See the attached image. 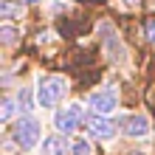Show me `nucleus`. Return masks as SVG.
<instances>
[{"instance_id":"f257e3e1","label":"nucleus","mask_w":155,"mask_h":155,"mask_svg":"<svg viewBox=\"0 0 155 155\" xmlns=\"http://www.w3.org/2000/svg\"><path fill=\"white\" fill-rule=\"evenodd\" d=\"M65 87L68 82L62 76H40L37 79V104L45 107V110H51V107H57L62 102V96H65Z\"/></svg>"},{"instance_id":"f03ea898","label":"nucleus","mask_w":155,"mask_h":155,"mask_svg":"<svg viewBox=\"0 0 155 155\" xmlns=\"http://www.w3.org/2000/svg\"><path fill=\"white\" fill-rule=\"evenodd\" d=\"M40 135H42V127H40L37 118L28 116V113H23L20 121H17L14 130H12V138H14V144H17L20 150H34L37 144H42Z\"/></svg>"},{"instance_id":"7ed1b4c3","label":"nucleus","mask_w":155,"mask_h":155,"mask_svg":"<svg viewBox=\"0 0 155 155\" xmlns=\"http://www.w3.org/2000/svg\"><path fill=\"white\" fill-rule=\"evenodd\" d=\"M82 121V104H68L62 107V110L54 113V127H57V133H74Z\"/></svg>"},{"instance_id":"20e7f679","label":"nucleus","mask_w":155,"mask_h":155,"mask_svg":"<svg viewBox=\"0 0 155 155\" xmlns=\"http://www.w3.org/2000/svg\"><path fill=\"white\" fill-rule=\"evenodd\" d=\"M116 104H118V93L113 87H107V90H96V93H90L87 96V107L93 113L99 116H107V113H113L116 110Z\"/></svg>"},{"instance_id":"39448f33","label":"nucleus","mask_w":155,"mask_h":155,"mask_svg":"<svg viewBox=\"0 0 155 155\" xmlns=\"http://www.w3.org/2000/svg\"><path fill=\"white\" fill-rule=\"evenodd\" d=\"M87 130H90V135L104 138V141H110V138H116V135H118L116 121H113V118H107V116H99V113L87 116Z\"/></svg>"},{"instance_id":"423d86ee","label":"nucleus","mask_w":155,"mask_h":155,"mask_svg":"<svg viewBox=\"0 0 155 155\" xmlns=\"http://www.w3.org/2000/svg\"><path fill=\"white\" fill-rule=\"evenodd\" d=\"M152 133V121L144 113L138 116H130L124 121V135H130V138H147V135Z\"/></svg>"},{"instance_id":"0eeeda50","label":"nucleus","mask_w":155,"mask_h":155,"mask_svg":"<svg viewBox=\"0 0 155 155\" xmlns=\"http://www.w3.org/2000/svg\"><path fill=\"white\" fill-rule=\"evenodd\" d=\"M68 138L62 133H54V135H48L42 144H40V152L42 155H68Z\"/></svg>"},{"instance_id":"6e6552de","label":"nucleus","mask_w":155,"mask_h":155,"mask_svg":"<svg viewBox=\"0 0 155 155\" xmlns=\"http://www.w3.org/2000/svg\"><path fill=\"white\" fill-rule=\"evenodd\" d=\"M17 104H20V102H14V99H3V107H0V121H12L14 113H17Z\"/></svg>"},{"instance_id":"1a4fd4ad","label":"nucleus","mask_w":155,"mask_h":155,"mask_svg":"<svg viewBox=\"0 0 155 155\" xmlns=\"http://www.w3.org/2000/svg\"><path fill=\"white\" fill-rule=\"evenodd\" d=\"M71 155H93V147H90V141L76 138V141H71Z\"/></svg>"},{"instance_id":"9d476101","label":"nucleus","mask_w":155,"mask_h":155,"mask_svg":"<svg viewBox=\"0 0 155 155\" xmlns=\"http://www.w3.org/2000/svg\"><path fill=\"white\" fill-rule=\"evenodd\" d=\"M17 102H20V110H31V87H23L20 93H17Z\"/></svg>"},{"instance_id":"9b49d317","label":"nucleus","mask_w":155,"mask_h":155,"mask_svg":"<svg viewBox=\"0 0 155 155\" xmlns=\"http://www.w3.org/2000/svg\"><path fill=\"white\" fill-rule=\"evenodd\" d=\"M0 40H3L6 45H14V40H17V28H12V25H3V28H0Z\"/></svg>"},{"instance_id":"f8f14e48","label":"nucleus","mask_w":155,"mask_h":155,"mask_svg":"<svg viewBox=\"0 0 155 155\" xmlns=\"http://www.w3.org/2000/svg\"><path fill=\"white\" fill-rule=\"evenodd\" d=\"M17 14V6H12L6 0V3H0V17H3V20H12V17Z\"/></svg>"},{"instance_id":"ddd939ff","label":"nucleus","mask_w":155,"mask_h":155,"mask_svg":"<svg viewBox=\"0 0 155 155\" xmlns=\"http://www.w3.org/2000/svg\"><path fill=\"white\" fill-rule=\"evenodd\" d=\"M144 31H147V42H152V45H155V20H150Z\"/></svg>"},{"instance_id":"4468645a","label":"nucleus","mask_w":155,"mask_h":155,"mask_svg":"<svg viewBox=\"0 0 155 155\" xmlns=\"http://www.w3.org/2000/svg\"><path fill=\"white\" fill-rule=\"evenodd\" d=\"M20 3H40V0H20Z\"/></svg>"},{"instance_id":"2eb2a0df","label":"nucleus","mask_w":155,"mask_h":155,"mask_svg":"<svg viewBox=\"0 0 155 155\" xmlns=\"http://www.w3.org/2000/svg\"><path fill=\"white\" fill-rule=\"evenodd\" d=\"M127 3H135V0H127Z\"/></svg>"}]
</instances>
